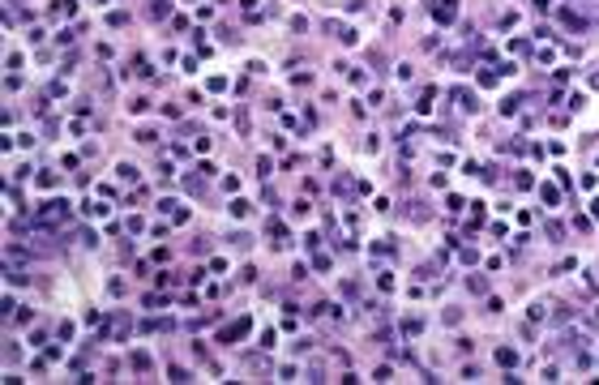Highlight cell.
<instances>
[{"mask_svg":"<svg viewBox=\"0 0 599 385\" xmlns=\"http://www.w3.org/2000/svg\"><path fill=\"white\" fill-rule=\"evenodd\" d=\"M248 325H253V321H248V317H240V321H235V325H227V330H218V342H235V338H244V334H248Z\"/></svg>","mask_w":599,"mask_h":385,"instance_id":"cell-1","label":"cell"},{"mask_svg":"<svg viewBox=\"0 0 599 385\" xmlns=\"http://www.w3.org/2000/svg\"><path fill=\"white\" fill-rule=\"evenodd\" d=\"M454 9H458V0H437V4H432V17L437 21H454Z\"/></svg>","mask_w":599,"mask_h":385,"instance_id":"cell-2","label":"cell"},{"mask_svg":"<svg viewBox=\"0 0 599 385\" xmlns=\"http://www.w3.org/2000/svg\"><path fill=\"white\" fill-rule=\"evenodd\" d=\"M454 103H458L462 111H480V103H475V95H471V90H462V86H458V90H454Z\"/></svg>","mask_w":599,"mask_h":385,"instance_id":"cell-3","label":"cell"},{"mask_svg":"<svg viewBox=\"0 0 599 385\" xmlns=\"http://www.w3.org/2000/svg\"><path fill=\"white\" fill-rule=\"evenodd\" d=\"M406 218H411V223H424V218H428V210H424V205H419V201H406Z\"/></svg>","mask_w":599,"mask_h":385,"instance_id":"cell-4","label":"cell"},{"mask_svg":"<svg viewBox=\"0 0 599 385\" xmlns=\"http://www.w3.org/2000/svg\"><path fill=\"white\" fill-rule=\"evenodd\" d=\"M116 176H120L124 184H133V180H137V167H133V163H120V167H116Z\"/></svg>","mask_w":599,"mask_h":385,"instance_id":"cell-5","label":"cell"},{"mask_svg":"<svg viewBox=\"0 0 599 385\" xmlns=\"http://www.w3.org/2000/svg\"><path fill=\"white\" fill-rule=\"evenodd\" d=\"M467 287H471V291H475V295H484V291H488V283H484V278H480V274H471V278H467Z\"/></svg>","mask_w":599,"mask_h":385,"instance_id":"cell-6","label":"cell"},{"mask_svg":"<svg viewBox=\"0 0 599 385\" xmlns=\"http://www.w3.org/2000/svg\"><path fill=\"white\" fill-rule=\"evenodd\" d=\"M513 360H518V355H513L509 347H501V351H497V364H505V368H513Z\"/></svg>","mask_w":599,"mask_h":385,"instance_id":"cell-7","label":"cell"},{"mask_svg":"<svg viewBox=\"0 0 599 385\" xmlns=\"http://www.w3.org/2000/svg\"><path fill=\"white\" fill-rule=\"evenodd\" d=\"M150 17H167V0H150Z\"/></svg>","mask_w":599,"mask_h":385,"instance_id":"cell-8","label":"cell"},{"mask_svg":"<svg viewBox=\"0 0 599 385\" xmlns=\"http://www.w3.org/2000/svg\"><path fill=\"white\" fill-rule=\"evenodd\" d=\"M334 34H338L342 43H355V30H351V26H334Z\"/></svg>","mask_w":599,"mask_h":385,"instance_id":"cell-9","label":"cell"},{"mask_svg":"<svg viewBox=\"0 0 599 385\" xmlns=\"http://www.w3.org/2000/svg\"><path fill=\"white\" fill-rule=\"evenodd\" d=\"M133 368H137V373H146V368H150V355L137 351V355H133Z\"/></svg>","mask_w":599,"mask_h":385,"instance_id":"cell-10","label":"cell"},{"mask_svg":"<svg viewBox=\"0 0 599 385\" xmlns=\"http://www.w3.org/2000/svg\"><path fill=\"white\" fill-rule=\"evenodd\" d=\"M518 103H522V98H505V103H501V116H513V111H518Z\"/></svg>","mask_w":599,"mask_h":385,"instance_id":"cell-11","label":"cell"},{"mask_svg":"<svg viewBox=\"0 0 599 385\" xmlns=\"http://www.w3.org/2000/svg\"><path fill=\"white\" fill-rule=\"evenodd\" d=\"M544 308H548V304H535V308H526V321H544Z\"/></svg>","mask_w":599,"mask_h":385,"instance_id":"cell-12","label":"cell"},{"mask_svg":"<svg viewBox=\"0 0 599 385\" xmlns=\"http://www.w3.org/2000/svg\"><path fill=\"white\" fill-rule=\"evenodd\" d=\"M402 330H406V334H419L424 325H419V317H406V321H402Z\"/></svg>","mask_w":599,"mask_h":385,"instance_id":"cell-13","label":"cell"},{"mask_svg":"<svg viewBox=\"0 0 599 385\" xmlns=\"http://www.w3.org/2000/svg\"><path fill=\"white\" fill-rule=\"evenodd\" d=\"M591 214H595V218H599V197H595V201H591Z\"/></svg>","mask_w":599,"mask_h":385,"instance_id":"cell-14","label":"cell"}]
</instances>
